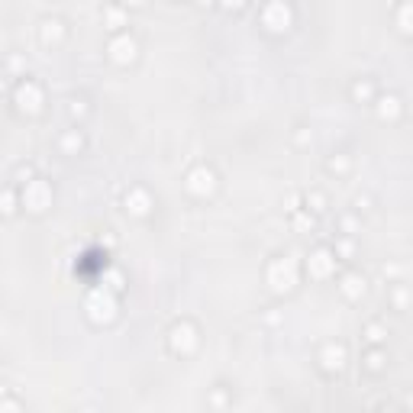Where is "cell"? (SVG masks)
<instances>
[{
  "label": "cell",
  "instance_id": "6da1fadb",
  "mask_svg": "<svg viewBox=\"0 0 413 413\" xmlns=\"http://www.w3.org/2000/svg\"><path fill=\"white\" fill-rule=\"evenodd\" d=\"M188 188L191 191H210L213 188V174L206 171V168H197V171H191V178H188Z\"/></svg>",
  "mask_w": 413,
  "mask_h": 413
},
{
  "label": "cell",
  "instance_id": "7a4b0ae2",
  "mask_svg": "<svg viewBox=\"0 0 413 413\" xmlns=\"http://www.w3.org/2000/svg\"><path fill=\"white\" fill-rule=\"evenodd\" d=\"M110 52H113L117 61H129L132 55H136V42H132V39H120V42L110 45Z\"/></svg>",
  "mask_w": 413,
  "mask_h": 413
},
{
  "label": "cell",
  "instance_id": "3957f363",
  "mask_svg": "<svg viewBox=\"0 0 413 413\" xmlns=\"http://www.w3.org/2000/svg\"><path fill=\"white\" fill-rule=\"evenodd\" d=\"M171 336H174V339H171L174 349H184V352H188V349L194 346V333H191V326H178Z\"/></svg>",
  "mask_w": 413,
  "mask_h": 413
},
{
  "label": "cell",
  "instance_id": "277c9868",
  "mask_svg": "<svg viewBox=\"0 0 413 413\" xmlns=\"http://www.w3.org/2000/svg\"><path fill=\"white\" fill-rule=\"evenodd\" d=\"M342 358H346L342 346H329L326 352H323V361H326V368H339V365H342Z\"/></svg>",
  "mask_w": 413,
  "mask_h": 413
},
{
  "label": "cell",
  "instance_id": "5b68a950",
  "mask_svg": "<svg viewBox=\"0 0 413 413\" xmlns=\"http://www.w3.org/2000/svg\"><path fill=\"white\" fill-rule=\"evenodd\" d=\"M361 287H365V281H358L355 274H349V278H346V294H358Z\"/></svg>",
  "mask_w": 413,
  "mask_h": 413
},
{
  "label": "cell",
  "instance_id": "8992f818",
  "mask_svg": "<svg viewBox=\"0 0 413 413\" xmlns=\"http://www.w3.org/2000/svg\"><path fill=\"white\" fill-rule=\"evenodd\" d=\"M400 23H404V29H413V7H404V13H400Z\"/></svg>",
  "mask_w": 413,
  "mask_h": 413
},
{
  "label": "cell",
  "instance_id": "52a82bcc",
  "mask_svg": "<svg viewBox=\"0 0 413 413\" xmlns=\"http://www.w3.org/2000/svg\"><path fill=\"white\" fill-rule=\"evenodd\" d=\"M381 103H384V107H381V113H384V117H387V113H397V100H394V97H387V100H381Z\"/></svg>",
  "mask_w": 413,
  "mask_h": 413
},
{
  "label": "cell",
  "instance_id": "ba28073f",
  "mask_svg": "<svg viewBox=\"0 0 413 413\" xmlns=\"http://www.w3.org/2000/svg\"><path fill=\"white\" fill-rule=\"evenodd\" d=\"M226 4H230V7H239V4H242V0H226Z\"/></svg>",
  "mask_w": 413,
  "mask_h": 413
},
{
  "label": "cell",
  "instance_id": "9c48e42d",
  "mask_svg": "<svg viewBox=\"0 0 413 413\" xmlns=\"http://www.w3.org/2000/svg\"><path fill=\"white\" fill-rule=\"evenodd\" d=\"M129 4H139V0H129Z\"/></svg>",
  "mask_w": 413,
  "mask_h": 413
}]
</instances>
